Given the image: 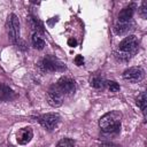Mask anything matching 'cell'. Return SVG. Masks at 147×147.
<instances>
[{
	"mask_svg": "<svg viewBox=\"0 0 147 147\" xmlns=\"http://www.w3.org/2000/svg\"><path fill=\"white\" fill-rule=\"evenodd\" d=\"M121 119H122V114L119 111L117 110L109 111L99 119V126L105 132H109V133L118 132L121 129Z\"/></svg>",
	"mask_w": 147,
	"mask_h": 147,
	"instance_id": "cell-1",
	"label": "cell"
},
{
	"mask_svg": "<svg viewBox=\"0 0 147 147\" xmlns=\"http://www.w3.org/2000/svg\"><path fill=\"white\" fill-rule=\"evenodd\" d=\"M138 45H139V41L136 36L131 34L125 37L118 45V52L116 53V56L123 61L129 60L137 52Z\"/></svg>",
	"mask_w": 147,
	"mask_h": 147,
	"instance_id": "cell-2",
	"label": "cell"
},
{
	"mask_svg": "<svg viewBox=\"0 0 147 147\" xmlns=\"http://www.w3.org/2000/svg\"><path fill=\"white\" fill-rule=\"evenodd\" d=\"M6 29L8 37L13 44H15L17 40H20V22L15 14H10L6 22Z\"/></svg>",
	"mask_w": 147,
	"mask_h": 147,
	"instance_id": "cell-3",
	"label": "cell"
},
{
	"mask_svg": "<svg viewBox=\"0 0 147 147\" xmlns=\"http://www.w3.org/2000/svg\"><path fill=\"white\" fill-rule=\"evenodd\" d=\"M39 65L44 71H63L65 69V65L53 55H46L41 59Z\"/></svg>",
	"mask_w": 147,
	"mask_h": 147,
	"instance_id": "cell-4",
	"label": "cell"
},
{
	"mask_svg": "<svg viewBox=\"0 0 147 147\" xmlns=\"http://www.w3.org/2000/svg\"><path fill=\"white\" fill-rule=\"evenodd\" d=\"M38 122L40 123V125L42 127H45L48 131H52L60 123V116L57 114H55V113H48V114L39 116L38 117Z\"/></svg>",
	"mask_w": 147,
	"mask_h": 147,
	"instance_id": "cell-5",
	"label": "cell"
},
{
	"mask_svg": "<svg viewBox=\"0 0 147 147\" xmlns=\"http://www.w3.org/2000/svg\"><path fill=\"white\" fill-rule=\"evenodd\" d=\"M47 100L52 107H59L63 102V93L60 91L56 84L52 85L47 91Z\"/></svg>",
	"mask_w": 147,
	"mask_h": 147,
	"instance_id": "cell-6",
	"label": "cell"
},
{
	"mask_svg": "<svg viewBox=\"0 0 147 147\" xmlns=\"http://www.w3.org/2000/svg\"><path fill=\"white\" fill-rule=\"evenodd\" d=\"M144 77H145V71H144V69H141L139 67L129 68L123 72V78L131 83H138V82L142 80Z\"/></svg>",
	"mask_w": 147,
	"mask_h": 147,
	"instance_id": "cell-7",
	"label": "cell"
},
{
	"mask_svg": "<svg viewBox=\"0 0 147 147\" xmlns=\"http://www.w3.org/2000/svg\"><path fill=\"white\" fill-rule=\"evenodd\" d=\"M57 87L60 88V91L63 93V95H70L76 91V83L74 79H71L70 77H62L59 79V82L56 83Z\"/></svg>",
	"mask_w": 147,
	"mask_h": 147,
	"instance_id": "cell-8",
	"label": "cell"
},
{
	"mask_svg": "<svg viewBox=\"0 0 147 147\" xmlns=\"http://www.w3.org/2000/svg\"><path fill=\"white\" fill-rule=\"evenodd\" d=\"M134 9H136V3H130L129 6L124 7V8L119 11L117 21L131 22V21H132V16H133V14H134Z\"/></svg>",
	"mask_w": 147,
	"mask_h": 147,
	"instance_id": "cell-9",
	"label": "cell"
},
{
	"mask_svg": "<svg viewBox=\"0 0 147 147\" xmlns=\"http://www.w3.org/2000/svg\"><path fill=\"white\" fill-rule=\"evenodd\" d=\"M33 137V131L31 127H23L17 132V142L20 145H26L31 141Z\"/></svg>",
	"mask_w": 147,
	"mask_h": 147,
	"instance_id": "cell-10",
	"label": "cell"
},
{
	"mask_svg": "<svg viewBox=\"0 0 147 147\" xmlns=\"http://www.w3.org/2000/svg\"><path fill=\"white\" fill-rule=\"evenodd\" d=\"M132 29V21L131 22H122V21H116L114 31L116 34H125Z\"/></svg>",
	"mask_w": 147,
	"mask_h": 147,
	"instance_id": "cell-11",
	"label": "cell"
},
{
	"mask_svg": "<svg viewBox=\"0 0 147 147\" xmlns=\"http://www.w3.org/2000/svg\"><path fill=\"white\" fill-rule=\"evenodd\" d=\"M16 96L15 92L5 84H0V101H9Z\"/></svg>",
	"mask_w": 147,
	"mask_h": 147,
	"instance_id": "cell-12",
	"label": "cell"
},
{
	"mask_svg": "<svg viewBox=\"0 0 147 147\" xmlns=\"http://www.w3.org/2000/svg\"><path fill=\"white\" fill-rule=\"evenodd\" d=\"M28 21H29V24H30L31 29H32L34 32H39V33H42V32H44V25H42L41 21H40L38 17L31 15V16H29Z\"/></svg>",
	"mask_w": 147,
	"mask_h": 147,
	"instance_id": "cell-13",
	"label": "cell"
},
{
	"mask_svg": "<svg viewBox=\"0 0 147 147\" xmlns=\"http://www.w3.org/2000/svg\"><path fill=\"white\" fill-rule=\"evenodd\" d=\"M32 46L37 49H42L45 46V39L42 37V33L34 32L32 34Z\"/></svg>",
	"mask_w": 147,
	"mask_h": 147,
	"instance_id": "cell-14",
	"label": "cell"
},
{
	"mask_svg": "<svg viewBox=\"0 0 147 147\" xmlns=\"http://www.w3.org/2000/svg\"><path fill=\"white\" fill-rule=\"evenodd\" d=\"M91 86L94 88H103L106 86V80L100 76H95L91 79Z\"/></svg>",
	"mask_w": 147,
	"mask_h": 147,
	"instance_id": "cell-15",
	"label": "cell"
},
{
	"mask_svg": "<svg viewBox=\"0 0 147 147\" xmlns=\"http://www.w3.org/2000/svg\"><path fill=\"white\" fill-rule=\"evenodd\" d=\"M137 105L140 107V109L142 110L144 114H146V105H147V98H146V93L141 92L138 98H137Z\"/></svg>",
	"mask_w": 147,
	"mask_h": 147,
	"instance_id": "cell-16",
	"label": "cell"
},
{
	"mask_svg": "<svg viewBox=\"0 0 147 147\" xmlns=\"http://www.w3.org/2000/svg\"><path fill=\"white\" fill-rule=\"evenodd\" d=\"M56 147H75V141L70 138H63L57 142Z\"/></svg>",
	"mask_w": 147,
	"mask_h": 147,
	"instance_id": "cell-17",
	"label": "cell"
},
{
	"mask_svg": "<svg viewBox=\"0 0 147 147\" xmlns=\"http://www.w3.org/2000/svg\"><path fill=\"white\" fill-rule=\"evenodd\" d=\"M106 85L108 86V88H109V91L110 92H118L119 91V85L116 83V82H114V80H109V82H106Z\"/></svg>",
	"mask_w": 147,
	"mask_h": 147,
	"instance_id": "cell-18",
	"label": "cell"
},
{
	"mask_svg": "<svg viewBox=\"0 0 147 147\" xmlns=\"http://www.w3.org/2000/svg\"><path fill=\"white\" fill-rule=\"evenodd\" d=\"M139 13H140V15H141L142 18H146L147 17V1H142Z\"/></svg>",
	"mask_w": 147,
	"mask_h": 147,
	"instance_id": "cell-19",
	"label": "cell"
},
{
	"mask_svg": "<svg viewBox=\"0 0 147 147\" xmlns=\"http://www.w3.org/2000/svg\"><path fill=\"white\" fill-rule=\"evenodd\" d=\"M14 45H15V46H16L18 49H21V51H26V49H28V47H26L28 45H26V44H25V41H23L22 39L17 40V41H16Z\"/></svg>",
	"mask_w": 147,
	"mask_h": 147,
	"instance_id": "cell-20",
	"label": "cell"
},
{
	"mask_svg": "<svg viewBox=\"0 0 147 147\" xmlns=\"http://www.w3.org/2000/svg\"><path fill=\"white\" fill-rule=\"evenodd\" d=\"M75 63H76L77 65H83V64H84V57H83L82 55H77V56L75 57Z\"/></svg>",
	"mask_w": 147,
	"mask_h": 147,
	"instance_id": "cell-21",
	"label": "cell"
},
{
	"mask_svg": "<svg viewBox=\"0 0 147 147\" xmlns=\"http://www.w3.org/2000/svg\"><path fill=\"white\" fill-rule=\"evenodd\" d=\"M68 44H69V46H71V47H75V46L77 45V41H76L75 39H69V40H68Z\"/></svg>",
	"mask_w": 147,
	"mask_h": 147,
	"instance_id": "cell-22",
	"label": "cell"
}]
</instances>
